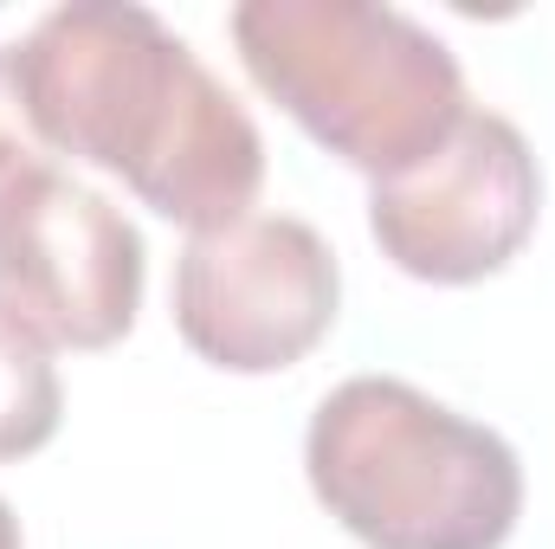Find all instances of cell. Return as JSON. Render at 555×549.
Here are the masks:
<instances>
[{
    "label": "cell",
    "instance_id": "cell-9",
    "mask_svg": "<svg viewBox=\"0 0 555 549\" xmlns=\"http://www.w3.org/2000/svg\"><path fill=\"white\" fill-rule=\"evenodd\" d=\"M0 549H20V518H13L7 498H0Z\"/></svg>",
    "mask_w": 555,
    "mask_h": 549
},
{
    "label": "cell",
    "instance_id": "cell-6",
    "mask_svg": "<svg viewBox=\"0 0 555 549\" xmlns=\"http://www.w3.org/2000/svg\"><path fill=\"white\" fill-rule=\"evenodd\" d=\"M149 253L124 207L39 168L0 201V310L46 349H111L142 310Z\"/></svg>",
    "mask_w": 555,
    "mask_h": 549
},
{
    "label": "cell",
    "instance_id": "cell-3",
    "mask_svg": "<svg viewBox=\"0 0 555 549\" xmlns=\"http://www.w3.org/2000/svg\"><path fill=\"white\" fill-rule=\"evenodd\" d=\"M233 46L253 85L330 155L388 181L452 137L465 72L439 33L375 0H246Z\"/></svg>",
    "mask_w": 555,
    "mask_h": 549
},
{
    "label": "cell",
    "instance_id": "cell-5",
    "mask_svg": "<svg viewBox=\"0 0 555 549\" xmlns=\"http://www.w3.org/2000/svg\"><path fill=\"white\" fill-rule=\"evenodd\" d=\"M537 207L543 168L524 130L485 104H465L433 155L369 188V233L382 259H395L408 278L478 284L524 253Z\"/></svg>",
    "mask_w": 555,
    "mask_h": 549
},
{
    "label": "cell",
    "instance_id": "cell-8",
    "mask_svg": "<svg viewBox=\"0 0 555 549\" xmlns=\"http://www.w3.org/2000/svg\"><path fill=\"white\" fill-rule=\"evenodd\" d=\"M39 168H52V162H46V142L33 137V124H26L20 85H13V46H0V201L20 181H33Z\"/></svg>",
    "mask_w": 555,
    "mask_h": 549
},
{
    "label": "cell",
    "instance_id": "cell-7",
    "mask_svg": "<svg viewBox=\"0 0 555 549\" xmlns=\"http://www.w3.org/2000/svg\"><path fill=\"white\" fill-rule=\"evenodd\" d=\"M59 413H65V388L52 349L0 310V465L33 459L59 433Z\"/></svg>",
    "mask_w": 555,
    "mask_h": 549
},
{
    "label": "cell",
    "instance_id": "cell-2",
    "mask_svg": "<svg viewBox=\"0 0 555 549\" xmlns=\"http://www.w3.org/2000/svg\"><path fill=\"white\" fill-rule=\"evenodd\" d=\"M304 472L317 505L369 549H498L524 511L511 439L401 375L330 388L304 433Z\"/></svg>",
    "mask_w": 555,
    "mask_h": 549
},
{
    "label": "cell",
    "instance_id": "cell-1",
    "mask_svg": "<svg viewBox=\"0 0 555 549\" xmlns=\"http://www.w3.org/2000/svg\"><path fill=\"white\" fill-rule=\"evenodd\" d=\"M33 137L117 175L194 233L233 227L266 188L253 111L137 0H65L13 46Z\"/></svg>",
    "mask_w": 555,
    "mask_h": 549
},
{
    "label": "cell",
    "instance_id": "cell-4",
    "mask_svg": "<svg viewBox=\"0 0 555 549\" xmlns=\"http://www.w3.org/2000/svg\"><path fill=\"white\" fill-rule=\"evenodd\" d=\"M343 304L330 240L297 214H246L194 233L175 259V330L227 375H272L304 362Z\"/></svg>",
    "mask_w": 555,
    "mask_h": 549
}]
</instances>
